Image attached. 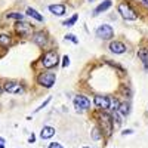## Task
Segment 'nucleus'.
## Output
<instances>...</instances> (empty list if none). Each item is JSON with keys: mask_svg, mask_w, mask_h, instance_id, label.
Listing matches in <instances>:
<instances>
[{"mask_svg": "<svg viewBox=\"0 0 148 148\" xmlns=\"http://www.w3.org/2000/svg\"><path fill=\"white\" fill-rule=\"evenodd\" d=\"M99 125H101V129L105 130L107 135H111V133H113V116H110L107 113H101V116H99Z\"/></svg>", "mask_w": 148, "mask_h": 148, "instance_id": "nucleus-2", "label": "nucleus"}, {"mask_svg": "<svg viewBox=\"0 0 148 148\" xmlns=\"http://www.w3.org/2000/svg\"><path fill=\"white\" fill-rule=\"evenodd\" d=\"M3 92V88H2V86H0V93H2Z\"/></svg>", "mask_w": 148, "mask_h": 148, "instance_id": "nucleus-31", "label": "nucleus"}, {"mask_svg": "<svg viewBox=\"0 0 148 148\" xmlns=\"http://www.w3.org/2000/svg\"><path fill=\"white\" fill-rule=\"evenodd\" d=\"M73 102H74V107H76V110L79 111V113L90 108V99L88 96H84V95H76L74 99H73Z\"/></svg>", "mask_w": 148, "mask_h": 148, "instance_id": "nucleus-1", "label": "nucleus"}, {"mask_svg": "<svg viewBox=\"0 0 148 148\" xmlns=\"http://www.w3.org/2000/svg\"><path fill=\"white\" fill-rule=\"evenodd\" d=\"M34 142V135H31V136H30V144H33Z\"/></svg>", "mask_w": 148, "mask_h": 148, "instance_id": "nucleus-29", "label": "nucleus"}, {"mask_svg": "<svg viewBox=\"0 0 148 148\" xmlns=\"http://www.w3.org/2000/svg\"><path fill=\"white\" fill-rule=\"evenodd\" d=\"M27 15L28 16H31V18H34L36 21H40V22H43L45 21V18H43V15L42 14H39L36 9H33V8H27Z\"/></svg>", "mask_w": 148, "mask_h": 148, "instance_id": "nucleus-16", "label": "nucleus"}, {"mask_svg": "<svg viewBox=\"0 0 148 148\" xmlns=\"http://www.w3.org/2000/svg\"><path fill=\"white\" fill-rule=\"evenodd\" d=\"M42 64L45 68H52L58 64V53L51 51V52H47L45 56H43V61H42Z\"/></svg>", "mask_w": 148, "mask_h": 148, "instance_id": "nucleus-6", "label": "nucleus"}, {"mask_svg": "<svg viewBox=\"0 0 148 148\" xmlns=\"http://www.w3.org/2000/svg\"><path fill=\"white\" fill-rule=\"evenodd\" d=\"M55 80H56V76L53 73H43L39 76V79H37V82H39L43 88H52L55 84Z\"/></svg>", "mask_w": 148, "mask_h": 148, "instance_id": "nucleus-4", "label": "nucleus"}, {"mask_svg": "<svg viewBox=\"0 0 148 148\" xmlns=\"http://www.w3.org/2000/svg\"><path fill=\"white\" fill-rule=\"evenodd\" d=\"M92 138H93L95 141H98V139L102 138V132L99 130V127H93V130H92Z\"/></svg>", "mask_w": 148, "mask_h": 148, "instance_id": "nucleus-20", "label": "nucleus"}, {"mask_svg": "<svg viewBox=\"0 0 148 148\" xmlns=\"http://www.w3.org/2000/svg\"><path fill=\"white\" fill-rule=\"evenodd\" d=\"M51 101H52V96H49L47 99H46V101H45V102H43V104H42L39 108H36V111H34V113H39V111H40V110H43V108H45V107H46L49 102H51Z\"/></svg>", "mask_w": 148, "mask_h": 148, "instance_id": "nucleus-22", "label": "nucleus"}, {"mask_svg": "<svg viewBox=\"0 0 148 148\" xmlns=\"http://www.w3.org/2000/svg\"><path fill=\"white\" fill-rule=\"evenodd\" d=\"M15 28H16V31H18V34H21V36H30V33H31V25L30 24H27V22H22V21H19V22H16V25H15Z\"/></svg>", "mask_w": 148, "mask_h": 148, "instance_id": "nucleus-9", "label": "nucleus"}, {"mask_svg": "<svg viewBox=\"0 0 148 148\" xmlns=\"http://www.w3.org/2000/svg\"><path fill=\"white\" fill-rule=\"evenodd\" d=\"M77 19H79V15H77V14H74L71 18H68V19H65V21L62 22V25H65V27H73L74 24L77 22Z\"/></svg>", "mask_w": 148, "mask_h": 148, "instance_id": "nucleus-18", "label": "nucleus"}, {"mask_svg": "<svg viewBox=\"0 0 148 148\" xmlns=\"http://www.w3.org/2000/svg\"><path fill=\"white\" fill-rule=\"evenodd\" d=\"M108 47H110L111 52H113V53H117V55H121V53L126 52V45L121 43V42H111Z\"/></svg>", "mask_w": 148, "mask_h": 148, "instance_id": "nucleus-10", "label": "nucleus"}, {"mask_svg": "<svg viewBox=\"0 0 148 148\" xmlns=\"http://www.w3.org/2000/svg\"><path fill=\"white\" fill-rule=\"evenodd\" d=\"M49 10H51L53 15H56V16H62V15H65V12H67L64 5H51L49 6Z\"/></svg>", "mask_w": 148, "mask_h": 148, "instance_id": "nucleus-12", "label": "nucleus"}, {"mask_svg": "<svg viewBox=\"0 0 148 148\" xmlns=\"http://www.w3.org/2000/svg\"><path fill=\"white\" fill-rule=\"evenodd\" d=\"M49 148H64V147L61 145L59 142H51L49 144Z\"/></svg>", "mask_w": 148, "mask_h": 148, "instance_id": "nucleus-26", "label": "nucleus"}, {"mask_svg": "<svg viewBox=\"0 0 148 148\" xmlns=\"http://www.w3.org/2000/svg\"><path fill=\"white\" fill-rule=\"evenodd\" d=\"M89 2H95V0H89Z\"/></svg>", "mask_w": 148, "mask_h": 148, "instance_id": "nucleus-32", "label": "nucleus"}, {"mask_svg": "<svg viewBox=\"0 0 148 148\" xmlns=\"http://www.w3.org/2000/svg\"><path fill=\"white\" fill-rule=\"evenodd\" d=\"M111 6H113V2H111V0H104V2L98 6L95 10H93V16H96V15H99L101 12H105L107 9H110Z\"/></svg>", "mask_w": 148, "mask_h": 148, "instance_id": "nucleus-14", "label": "nucleus"}, {"mask_svg": "<svg viewBox=\"0 0 148 148\" xmlns=\"http://www.w3.org/2000/svg\"><path fill=\"white\" fill-rule=\"evenodd\" d=\"M8 18H14V19H19V21H21L24 16H22L21 14H18V12H12V14L8 15Z\"/></svg>", "mask_w": 148, "mask_h": 148, "instance_id": "nucleus-24", "label": "nucleus"}, {"mask_svg": "<svg viewBox=\"0 0 148 148\" xmlns=\"http://www.w3.org/2000/svg\"><path fill=\"white\" fill-rule=\"evenodd\" d=\"M10 43H12L10 36H8V34H0V45H2V46H9Z\"/></svg>", "mask_w": 148, "mask_h": 148, "instance_id": "nucleus-19", "label": "nucleus"}, {"mask_svg": "<svg viewBox=\"0 0 148 148\" xmlns=\"http://www.w3.org/2000/svg\"><path fill=\"white\" fill-rule=\"evenodd\" d=\"M95 107H98L99 110H108L110 108V98L108 96H104V95H96L95 96Z\"/></svg>", "mask_w": 148, "mask_h": 148, "instance_id": "nucleus-8", "label": "nucleus"}, {"mask_svg": "<svg viewBox=\"0 0 148 148\" xmlns=\"http://www.w3.org/2000/svg\"><path fill=\"white\" fill-rule=\"evenodd\" d=\"M138 56H139V59L142 61V64H144V68L148 71V51L147 49H139L138 51Z\"/></svg>", "mask_w": 148, "mask_h": 148, "instance_id": "nucleus-15", "label": "nucleus"}, {"mask_svg": "<svg viewBox=\"0 0 148 148\" xmlns=\"http://www.w3.org/2000/svg\"><path fill=\"white\" fill-rule=\"evenodd\" d=\"M65 40H70V42H73L74 45H77V43H79L77 37H74V34H65Z\"/></svg>", "mask_w": 148, "mask_h": 148, "instance_id": "nucleus-23", "label": "nucleus"}, {"mask_svg": "<svg viewBox=\"0 0 148 148\" xmlns=\"http://www.w3.org/2000/svg\"><path fill=\"white\" fill-rule=\"evenodd\" d=\"M33 40H34V43H36L37 46L43 47V46H45V45L47 43V37H46V34H45V33L39 31V33H36V34H34Z\"/></svg>", "mask_w": 148, "mask_h": 148, "instance_id": "nucleus-11", "label": "nucleus"}, {"mask_svg": "<svg viewBox=\"0 0 148 148\" xmlns=\"http://www.w3.org/2000/svg\"><path fill=\"white\" fill-rule=\"evenodd\" d=\"M3 89H5L6 92H9V93H14V95H21V93H24V88H22L19 83H16V82H8V83H5Z\"/></svg>", "mask_w": 148, "mask_h": 148, "instance_id": "nucleus-7", "label": "nucleus"}, {"mask_svg": "<svg viewBox=\"0 0 148 148\" xmlns=\"http://www.w3.org/2000/svg\"><path fill=\"white\" fill-rule=\"evenodd\" d=\"M53 135H55V127H52V126H45L40 130V138L42 139H51Z\"/></svg>", "mask_w": 148, "mask_h": 148, "instance_id": "nucleus-13", "label": "nucleus"}, {"mask_svg": "<svg viewBox=\"0 0 148 148\" xmlns=\"http://www.w3.org/2000/svg\"><path fill=\"white\" fill-rule=\"evenodd\" d=\"M142 2H144L145 5H148V0H142Z\"/></svg>", "mask_w": 148, "mask_h": 148, "instance_id": "nucleus-30", "label": "nucleus"}, {"mask_svg": "<svg viewBox=\"0 0 148 148\" xmlns=\"http://www.w3.org/2000/svg\"><path fill=\"white\" fill-rule=\"evenodd\" d=\"M68 65H70V56H68V55H64V56H62V67L67 68Z\"/></svg>", "mask_w": 148, "mask_h": 148, "instance_id": "nucleus-25", "label": "nucleus"}, {"mask_svg": "<svg viewBox=\"0 0 148 148\" xmlns=\"http://www.w3.org/2000/svg\"><path fill=\"white\" fill-rule=\"evenodd\" d=\"M96 36L102 40H110L111 37L114 36V31H113V27L108 25V24H104V25L98 27L96 28Z\"/></svg>", "mask_w": 148, "mask_h": 148, "instance_id": "nucleus-5", "label": "nucleus"}, {"mask_svg": "<svg viewBox=\"0 0 148 148\" xmlns=\"http://www.w3.org/2000/svg\"><path fill=\"white\" fill-rule=\"evenodd\" d=\"M117 110H119V113L121 116H127L129 111H130V105H129V102H120Z\"/></svg>", "mask_w": 148, "mask_h": 148, "instance_id": "nucleus-17", "label": "nucleus"}, {"mask_svg": "<svg viewBox=\"0 0 148 148\" xmlns=\"http://www.w3.org/2000/svg\"><path fill=\"white\" fill-rule=\"evenodd\" d=\"M119 12H120V15L123 19H126V21H133V19H136V12H135L127 3H121L119 6Z\"/></svg>", "mask_w": 148, "mask_h": 148, "instance_id": "nucleus-3", "label": "nucleus"}, {"mask_svg": "<svg viewBox=\"0 0 148 148\" xmlns=\"http://www.w3.org/2000/svg\"><path fill=\"white\" fill-rule=\"evenodd\" d=\"M119 101L116 99V98H113V99H110V108H113V111H116L119 108Z\"/></svg>", "mask_w": 148, "mask_h": 148, "instance_id": "nucleus-21", "label": "nucleus"}, {"mask_svg": "<svg viewBox=\"0 0 148 148\" xmlns=\"http://www.w3.org/2000/svg\"><path fill=\"white\" fill-rule=\"evenodd\" d=\"M83 148H89V147H83Z\"/></svg>", "mask_w": 148, "mask_h": 148, "instance_id": "nucleus-33", "label": "nucleus"}, {"mask_svg": "<svg viewBox=\"0 0 148 148\" xmlns=\"http://www.w3.org/2000/svg\"><path fill=\"white\" fill-rule=\"evenodd\" d=\"M130 133H133L130 129H126V130H123V135H130Z\"/></svg>", "mask_w": 148, "mask_h": 148, "instance_id": "nucleus-28", "label": "nucleus"}, {"mask_svg": "<svg viewBox=\"0 0 148 148\" xmlns=\"http://www.w3.org/2000/svg\"><path fill=\"white\" fill-rule=\"evenodd\" d=\"M0 148H6V141L2 136H0Z\"/></svg>", "mask_w": 148, "mask_h": 148, "instance_id": "nucleus-27", "label": "nucleus"}]
</instances>
